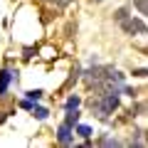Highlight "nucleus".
Here are the masks:
<instances>
[{"label": "nucleus", "instance_id": "1", "mask_svg": "<svg viewBox=\"0 0 148 148\" xmlns=\"http://www.w3.org/2000/svg\"><path fill=\"white\" fill-rule=\"evenodd\" d=\"M57 138H59L62 143H69V141H72V131H69V123H67V126H62V128H59Z\"/></svg>", "mask_w": 148, "mask_h": 148}, {"label": "nucleus", "instance_id": "5", "mask_svg": "<svg viewBox=\"0 0 148 148\" xmlns=\"http://www.w3.org/2000/svg\"><path fill=\"white\" fill-rule=\"evenodd\" d=\"M77 121V111H72V114H69V119H67V123H74Z\"/></svg>", "mask_w": 148, "mask_h": 148}, {"label": "nucleus", "instance_id": "3", "mask_svg": "<svg viewBox=\"0 0 148 148\" xmlns=\"http://www.w3.org/2000/svg\"><path fill=\"white\" fill-rule=\"evenodd\" d=\"M67 106H69V109H77V106H79V99H77V96H72V99L67 101Z\"/></svg>", "mask_w": 148, "mask_h": 148}, {"label": "nucleus", "instance_id": "6", "mask_svg": "<svg viewBox=\"0 0 148 148\" xmlns=\"http://www.w3.org/2000/svg\"><path fill=\"white\" fill-rule=\"evenodd\" d=\"M138 8H141V12H146V0H138Z\"/></svg>", "mask_w": 148, "mask_h": 148}, {"label": "nucleus", "instance_id": "2", "mask_svg": "<svg viewBox=\"0 0 148 148\" xmlns=\"http://www.w3.org/2000/svg\"><path fill=\"white\" fill-rule=\"evenodd\" d=\"M79 136H84V138L91 136V128H89V126H79Z\"/></svg>", "mask_w": 148, "mask_h": 148}, {"label": "nucleus", "instance_id": "4", "mask_svg": "<svg viewBox=\"0 0 148 148\" xmlns=\"http://www.w3.org/2000/svg\"><path fill=\"white\" fill-rule=\"evenodd\" d=\"M35 116L37 119H45V116H47V111H45V109H35Z\"/></svg>", "mask_w": 148, "mask_h": 148}]
</instances>
